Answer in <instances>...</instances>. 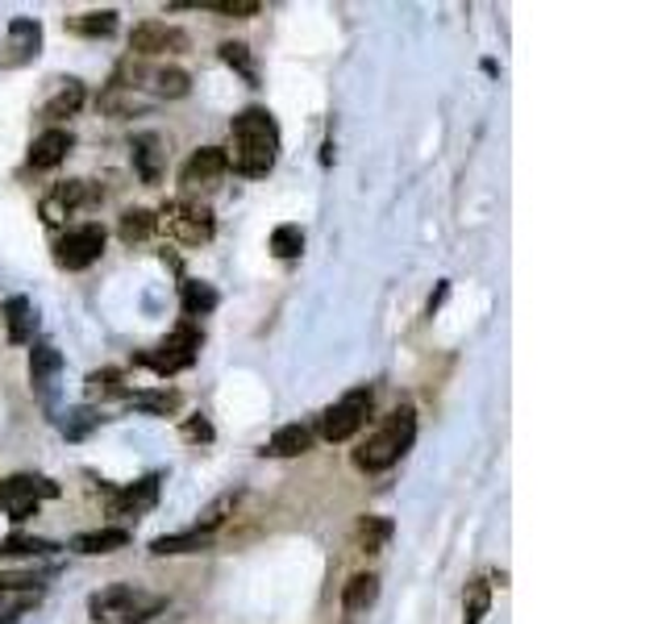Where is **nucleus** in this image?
I'll return each instance as SVG.
<instances>
[{
	"instance_id": "7c9ffc66",
	"label": "nucleus",
	"mask_w": 666,
	"mask_h": 624,
	"mask_svg": "<svg viewBox=\"0 0 666 624\" xmlns=\"http://www.w3.org/2000/svg\"><path fill=\"white\" fill-rule=\"evenodd\" d=\"M134 408H143V413H155V416H166L180 408V392H171V388H159V392H130L125 395Z\"/></svg>"
},
{
	"instance_id": "39448f33",
	"label": "nucleus",
	"mask_w": 666,
	"mask_h": 624,
	"mask_svg": "<svg viewBox=\"0 0 666 624\" xmlns=\"http://www.w3.org/2000/svg\"><path fill=\"white\" fill-rule=\"evenodd\" d=\"M196 350H200V329H196V321H184L166 342L138 354V363L155 375H175V370H188L196 363Z\"/></svg>"
},
{
	"instance_id": "72a5a7b5",
	"label": "nucleus",
	"mask_w": 666,
	"mask_h": 624,
	"mask_svg": "<svg viewBox=\"0 0 666 624\" xmlns=\"http://www.w3.org/2000/svg\"><path fill=\"white\" fill-rule=\"evenodd\" d=\"M88 395L92 400H113V395H130V392H125L118 370H92L88 375Z\"/></svg>"
},
{
	"instance_id": "9d476101",
	"label": "nucleus",
	"mask_w": 666,
	"mask_h": 624,
	"mask_svg": "<svg viewBox=\"0 0 666 624\" xmlns=\"http://www.w3.org/2000/svg\"><path fill=\"white\" fill-rule=\"evenodd\" d=\"M225 171H230V150H221V146H200V150L184 162L180 184L184 187H213Z\"/></svg>"
},
{
	"instance_id": "ddd939ff",
	"label": "nucleus",
	"mask_w": 666,
	"mask_h": 624,
	"mask_svg": "<svg viewBox=\"0 0 666 624\" xmlns=\"http://www.w3.org/2000/svg\"><path fill=\"white\" fill-rule=\"evenodd\" d=\"M159 475H146V479H138V484L121 487L118 495H113V512L118 516H138V512L155 509V500H159Z\"/></svg>"
},
{
	"instance_id": "bb28decb",
	"label": "nucleus",
	"mask_w": 666,
	"mask_h": 624,
	"mask_svg": "<svg viewBox=\"0 0 666 624\" xmlns=\"http://www.w3.org/2000/svg\"><path fill=\"white\" fill-rule=\"evenodd\" d=\"M238 500H242V491H225V495L217 500L213 509H205L200 516H196V529H192V533H200V537H213V533L225 525V516L234 512V504H238Z\"/></svg>"
},
{
	"instance_id": "393cba45",
	"label": "nucleus",
	"mask_w": 666,
	"mask_h": 624,
	"mask_svg": "<svg viewBox=\"0 0 666 624\" xmlns=\"http://www.w3.org/2000/svg\"><path fill=\"white\" fill-rule=\"evenodd\" d=\"M100 109L113 117H130V113H138V109H146V100L134 93L130 84H109V93L100 96Z\"/></svg>"
},
{
	"instance_id": "9b49d317",
	"label": "nucleus",
	"mask_w": 666,
	"mask_h": 624,
	"mask_svg": "<svg viewBox=\"0 0 666 624\" xmlns=\"http://www.w3.org/2000/svg\"><path fill=\"white\" fill-rule=\"evenodd\" d=\"M50 495H59V484H50L42 475H13L0 484V509H17V504H42Z\"/></svg>"
},
{
	"instance_id": "4c0bfd02",
	"label": "nucleus",
	"mask_w": 666,
	"mask_h": 624,
	"mask_svg": "<svg viewBox=\"0 0 666 624\" xmlns=\"http://www.w3.org/2000/svg\"><path fill=\"white\" fill-rule=\"evenodd\" d=\"M213 13H225V17H255L259 13V0H209Z\"/></svg>"
},
{
	"instance_id": "20e7f679",
	"label": "nucleus",
	"mask_w": 666,
	"mask_h": 624,
	"mask_svg": "<svg viewBox=\"0 0 666 624\" xmlns=\"http://www.w3.org/2000/svg\"><path fill=\"white\" fill-rule=\"evenodd\" d=\"M371 404H375V392L371 388H355V392H346L337 404H330L325 413L317 416V433L325 441H350L367 425V416H371Z\"/></svg>"
},
{
	"instance_id": "6ab92c4d",
	"label": "nucleus",
	"mask_w": 666,
	"mask_h": 624,
	"mask_svg": "<svg viewBox=\"0 0 666 624\" xmlns=\"http://www.w3.org/2000/svg\"><path fill=\"white\" fill-rule=\"evenodd\" d=\"M205 546H209V537H200V533H166V537H155V541H150V554L155 558L200 554Z\"/></svg>"
},
{
	"instance_id": "a878e982",
	"label": "nucleus",
	"mask_w": 666,
	"mask_h": 624,
	"mask_svg": "<svg viewBox=\"0 0 666 624\" xmlns=\"http://www.w3.org/2000/svg\"><path fill=\"white\" fill-rule=\"evenodd\" d=\"M9 38H13V47L9 50H17L13 63H22V59H29V54H38L42 29H38V22H29V17H17V22L9 25Z\"/></svg>"
},
{
	"instance_id": "c85d7f7f",
	"label": "nucleus",
	"mask_w": 666,
	"mask_h": 624,
	"mask_svg": "<svg viewBox=\"0 0 666 624\" xmlns=\"http://www.w3.org/2000/svg\"><path fill=\"white\" fill-rule=\"evenodd\" d=\"M59 367H63V354H59L54 346L42 342V346L29 350V379H34L38 388H47V379L50 375H59Z\"/></svg>"
},
{
	"instance_id": "0eeeda50",
	"label": "nucleus",
	"mask_w": 666,
	"mask_h": 624,
	"mask_svg": "<svg viewBox=\"0 0 666 624\" xmlns=\"http://www.w3.org/2000/svg\"><path fill=\"white\" fill-rule=\"evenodd\" d=\"M104 200V187L92 184V180H67V184H59L50 192L47 200H42V221L47 225H63L72 212L79 208H92Z\"/></svg>"
},
{
	"instance_id": "f8f14e48",
	"label": "nucleus",
	"mask_w": 666,
	"mask_h": 624,
	"mask_svg": "<svg viewBox=\"0 0 666 624\" xmlns=\"http://www.w3.org/2000/svg\"><path fill=\"white\" fill-rule=\"evenodd\" d=\"M75 138L67 130H59V125H50L47 134H38L34 146H29V167L34 171H50V167H59V162L72 155Z\"/></svg>"
},
{
	"instance_id": "1a4fd4ad",
	"label": "nucleus",
	"mask_w": 666,
	"mask_h": 624,
	"mask_svg": "<svg viewBox=\"0 0 666 624\" xmlns=\"http://www.w3.org/2000/svg\"><path fill=\"white\" fill-rule=\"evenodd\" d=\"M130 50L143 54V59H150V54H180V50H188V34L180 25L143 22L130 34Z\"/></svg>"
},
{
	"instance_id": "aec40b11",
	"label": "nucleus",
	"mask_w": 666,
	"mask_h": 624,
	"mask_svg": "<svg viewBox=\"0 0 666 624\" xmlns=\"http://www.w3.org/2000/svg\"><path fill=\"white\" fill-rule=\"evenodd\" d=\"M134 162H138L143 184H159V175H163V150H159L155 134H143V138L134 142Z\"/></svg>"
},
{
	"instance_id": "cd10ccee",
	"label": "nucleus",
	"mask_w": 666,
	"mask_h": 624,
	"mask_svg": "<svg viewBox=\"0 0 666 624\" xmlns=\"http://www.w3.org/2000/svg\"><path fill=\"white\" fill-rule=\"evenodd\" d=\"M159 230V217L150 208H130L121 212V242H143L150 233Z\"/></svg>"
},
{
	"instance_id": "6e6552de",
	"label": "nucleus",
	"mask_w": 666,
	"mask_h": 624,
	"mask_svg": "<svg viewBox=\"0 0 666 624\" xmlns=\"http://www.w3.org/2000/svg\"><path fill=\"white\" fill-rule=\"evenodd\" d=\"M100 255H104V230L100 225H79V230H67L54 242V262L63 271H84Z\"/></svg>"
},
{
	"instance_id": "473e14b6",
	"label": "nucleus",
	"mask_w": 666,
	"mask_h": 624,
	"mask_svg": "<svg viewBox=\"0 0 666 624\" xmlns=\"http://www.w3.org/2000/svg\"><path fill=\"white\" fill-rule=\"evenodd\" d=\"M305 250V230L300 225H280L271 233V255L275 258H296Z\"/></svg>"
},
{
	"instance_id": "b1692460",
	"label": "nucleus",
	"mask_w": 666,
	"mask_h": 624,
	"mask_svg": "<svg viewBox=\"0 0 666 624\" xmlns=\"http://www.w3.org/2000/svg\"><path fill=\"white\" fill-rule=\"evenodd\" d=\"M380 596V578L375 575H355L346 583V591H342V608L346 612H362V608H371Z\"/></svg>"
},
{
	"instance_id": "c9c22d12",
	"label": "nucleus",
	"mask_w": 666,
	"mask_h": 624,
	"mask_svg": "<svg viewBox=\"0 0 666 624\" xmlns=\"http://www.w3.org/2000/svg\"><path fill=\"white\" fill-rule=\"evenodd\" d=\"M42 575L38 571H4L0 566V591H38Z\"/></svg>"
},
{
	"instance_id": "4be33fe9",
	"label": "nucleus",
	"mask_w": 666,
	"mask_h": 624,
	"mask_svg": "<svg viewBox=\"0 0 666 624\" xmlns=\"http://www.w3.org/2000/svg\"><path fill=\"white\" fill-rule=\"evenodd\" d=\"M180 304H184V317H205V313H213L217 308V292L209 283H200V279H184V287H180Z\"/></svg>"
},
{
	"instance_id": "f3484780",
	"label": "nucleus",
	"mask_w": 666,
	"mask_h": 624,
	"mask_svg": "<svg viewBox=\"0 0 666 624\" xmlns=\"http://www.w3.org/2000/svg\"><path fill=\"white\" fill-rule=\"evenodd\" d=\"M84 84L79 79H67L59 93L50 96L47 105H42V121H63V117H75L79 113V105H84Z\"/></svg>"
},
{
	"instance_id": "5701e85b",
	"label": "nucleus",
	"mask_w": 666,
	"mask_h": 624,
	"mask_svg": "<svg viewBox=\"0 0 666 624\" xmlns=\"http://www.w3.org/2000/svg\"><path fill=\"white\" fill-rule=\"evenodd\" d=\"M67 29H72V34H79V38H109V34L118 29V13H113V9H100V13H79V17H72V22H67Z\"/></svg>"
},
{
	"instance_id": "2eb2a0df",
	"label": "nucleus",
	"mask_w": 666,
	"mask_h": 624,
	"mask_svg": "<svg viewBox=\"0 0 666 624\" xmlns=\"http://www.w3.org/2000/svg\"><path fill=\"white\" fill-rule=\"evenodd\" d=\"M312 450V429L309 425H280L271 441H267V454L271 458H300Z\"/></svg>"
},
{
	"instance_id": "58836bf2",
	"label": "nucleus",
	"mask_w": 666,
	"mask_h": 624,
	"mask_svg": "<svg viewBox=\"0 0 666 624\" xmlns=\"http://www.w3.org/2000/svg\"><path fill=\"white\" fill-rule=\"evenodd\" d=\"M184 438H188V441H213V425H209L205 416H196V420H188V425H184Z\"/></svg>"
},
{
	"instance_id": "423d86ee",
	"label": "nucleus",
	"mask_w": 666,
	"mask_h": 624,
	"mask_svg": "<svg viewBox=\"0 0 666 624\" xmlns=\"http://www.w3.org/2000/svg\"><path fill=\"white\" fill-rule=\"evenodd\" d=\"M159 225H163L175 242L200 246V242L213 237V208L200 205V200H171V205L159 212Z\"/></svg>"
},
{
	"instance_id": "412c9836",
	"label": "nucleus",
	"mask_w": 666,
	"mask_h": 624,
	"mask_svg": "<svg viewBox=\"0 0 666 624\" xmlns=\"http://www.w3.org/2000/svg\"><path fill=\"white\" fill-rule=\"evenodd\" d=\"M387 537H392V521L387 516H362L355 525V541L362 554H380L383 546H387Z\"/></svg>"
},
{
	"instance_id": "c756f323",
	"label": "nucleus",
	"mask_w": 666,
	"mask_h": 624,
	"mask_svg": "<svg viewBox=\"0 0 666 624\" xmlns=\"http://www.w3.org/2000/svg\"><path fill=\"white\" fill-rule=\"evenodd\" d=\"M150 88L159 96H166V100H180V96H188L192 79H188V71H180V68H159V71H150Z\"/></svg>"
},
{
	"instance_id": "7ed1b4c3",
	"label": "nucleus",
	"mask_w": 666,
	"mask_h": 624,
	"mask_svg": "<svg viewBox=\"0 0 666 624\" xmlns=\"http://www.w3.org/2000/svg\"><path fill=\"white\" fill-rule=\"evenodd\" d=\"M92 621L100 624H146L150 616H159L166 608L163 596H146L130 583H118V587H104L92 596Z\"/></svg>"
},
{
	"instance_id": "f704fd0d",
	"label": "nucleus",
	"mask_w": 666,
	"mask_h": 624,
	"mask_svg": "<svg viewBox=\"0 0 666 624\" xmlns=\"http://www.w3.org/2000/svg\"><path fill=\"white\" fill-rule=\"evenodd\" d=\"M96 425H100V416H96L92 408H75V413H67V420H63V433L72 441H84Z\"/></svg>"
},
{
	"instance_id": "2f4dec72",
	"label": "nucleus",
	"mask_w": 666,
	"mask_h": 624,
	"mask_svg": "<svg viewBox=\"0 0 666 624\" xmlns=\"http://www.w3.org/2000/svg\"><path fill=\"white\" fill-rule=\"evenodd\" d=\"M221 59L238 71L246 84H259V68H255V54H250L246 42H225V47H221Z\"/></svg>"
},
{
	"instance_id": "e433bc0d",
	"label": "nucleus",
	"mask_w": 666,
	"mask_h": 624,
	"mask_svg": "<svg viewBox=\"0 0 666 624\" xmlns=\"http://www.w3.org/2000/svg\"><path fill=\"white\" fill-rule=\"evenodd\" d=\"M488 603H492V587H488V583H471V591H467V624L483 621Z\"/></svg>"
},
{
	"instance_id": "a211bd4d",
	"label": "nucleus",
	"mask_w": 666,
	"mask_h": 624,
	"mask_svg": "<svg viewBox=\"0 0 666 624\" xmlns=\"http://www.w3.org/2000/svg\"><path fill=\"white\" fill-rule=\"evenodd\" d=\"M59 550L47 537H29V533H9L0 541V558H50Z\"/></svg>"
},
{
	"instance_id": "f257e3e1",
	"label": "nucleus",
	"mask_w": 666,
	"mask_h": 624,
	"mask_svg": "<svg viewBox=\"0 0 666 624\" xmlns=\"http://www.w3.org/2000/svg\"><path fill=\"white\" fill-rule=\"evenodd\" d=\"M275 155H280V130H275V117L267 109H246V113L234 117V171L246 175V180H259L275 167Z\"/></svg>"
},
{
	"instance_id": "dca6fc26",
	"label": "nucleus",
	"mask_w": 666,
	"mask_h": 624,
	"mask_svg": "<svg viewBox=\"0 0 666 624\" xmlns=\"http://www.w3.org/2000/svg\"><path fill=\"white\" fill-rule=\"evenodd\" d=\"M4 325H9V342L13 346H25L29 338H34V304L25 301V296H13V301H4Z\"/></svg>"
},
{
	"instance_id": "4468645a",
	"label": "nucleus",
	"mask_w": 666,
	"mask_h": 624,
	"mask_svg": "<svg viewBox=\"0 0 666 624\" xmlns=\"http://www.w3.org/2000/svg\"><path fill=\"white\" fill-rule=\"evenodd\" d=\"M125 546H130V529H92V533H75L72 537V550L84 558L118 554Z\"/></svg>"
},
{
	"instance_id": "f03ea898",
	"label": "nucleus",
	"mask_w": 666,
	"mask_h": 624,
	"mask_svg": "<svg viewBox=\"0 0 666 624\" xmlns=\"http://www.w3.org/2000/svg\"><path fill=\"white\" fill-rule=\"evenodd\" d=\"M417 438V413L412 408H396L383 416V425L355 450V466L367 475H380L387 466H396L408 454V445Z\"/></svg>"
}]
</instances>
